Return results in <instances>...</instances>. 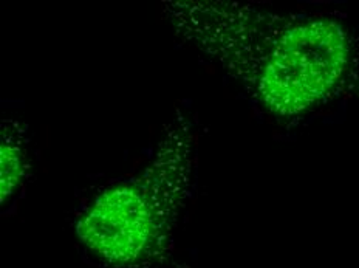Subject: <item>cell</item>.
<instances>
[{
    "mask_svg": "<svg viewBox=\"0 0 359 268\" xmlns=\"http://www.w3.org/2000/svg\"><path fill=\"white\" fill-rule=\"evenodd\" d=\"M220 28L217 55L257 101L283 118L305 114L336 93L350 67L341 22L282 16L241 5H212Z\"/></svg>",
    "mask_w": 359,
    "mask_h": 268,
    "instance_id": "1",
    "label": "cell"
},
{
    "mask_svg": "<svg viewBox=\"0 0 359 268\" xmlns=\"http://www.w3.org/2000/svg\"><path fill=\"white\" fill-rule=\"evenodd\" d=\"M166 145L144 175L104 192L78 223L82 242L111 264H138L168 241L191 166L182 137Z\"/></svg>",
    "mask_w": 359,
    "mask_h": 268,
    "instance_id": "2",
    "label": "cell"
},
{
    "mask_svg": "<svg viewBox=\"0 0 359 268\" xmlns=\"http://www.w3.org/2000/svg\"><path fill=\"white\" fill-rule=\"evenodd\" d=\"M27 130L16 120L2 121V203L6 202L24 178L27 169Z\"/></svg>",
    "mask_w": 359,
    "mask_h": 268,
    "instance_id": "3",
    "label": "cell"
}]
</instances>
